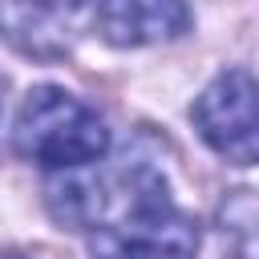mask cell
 <instances>
[{
  "label": "cell",
  "instance_id": "cell-4",
  "mask_svg": "<svg viewBox=\"0 0 259 259\" xmlns=\"http://www.w3.org/2000/svg\"><path fill=\"white\" fill-rule=\"evenodd\" d=\"M93 24L109 45L121 49L158 45L190 28V4L186 0H97Z\"/></svg>",
  "mask_w": 259,
  "mask_h": 259
},
{
  "label": "cell",
  "instance_id": "cell-3",
  "mask_svg": "<svg viewBox=\"0 0 259 259\" xmlns=\"http://www.w3.org/2000/svg\"><path fill=\"white\" fill-rule=\"evenodd\" d=\"M93 0H4L0 32L36 61H57L73 53L93 20Z\"/></svg>",
  "mask_w": 259,
  "mask_h": 259
},
{
  "label": "cell",
  "instance_id": "cell-1",
  "mask_svg": "<svg viewBox=\"0 0 259 259\" xmlns=\"http://www.w3.org/2000/svg\"><path fill=\"white\" fill-rule=\"evenodd\" d=\"M16 154L49 170H81L109 150V130L93 105L65 93L61 85H36L12 130Z\"/></svg>",
  "mask_w": 259,
  "mask_h": 259
},
{
  "label": "cell",
  "instance_id": "cell-2",
  "mask_svg": "<svg viewBox=\"0 0 259 259\" xmlns=\"http://www.w3.org/2000/svg\"><path fill=\"white\" fill-rule=\"evenodd\" d=\"M198 138L235 166H259V81L247 69L219 73L190 105Z\"/></svg>",
  "mask_w": 259,
  "mask_h": 259
},
{
  "label": "cell",
  "instance_id": "cell-5",
  "mask_svg": "<svg viewBox=\"0 0 259 259\" xmlns=\"http://www.w3.org/2000/svg\"><path fill=\"white\" fill-rule=\"evenodd\" d=\"M194 259H259V190H235L198 231Z\"/></svg>",
  "mask_w": 259,
  "mask_h": 259
}]
</instances>
